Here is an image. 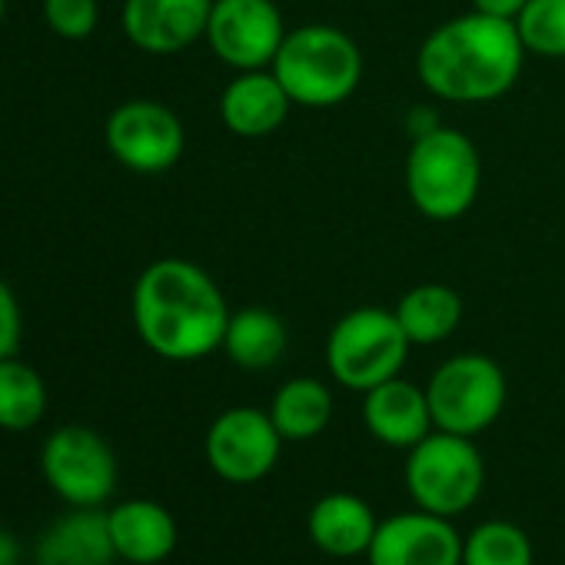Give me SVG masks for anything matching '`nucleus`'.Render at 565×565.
Masks as SVG:
<instances>
[{
    "label": "nucleus",
    "instance_id": "nucleus-21",
    "mask_svg": "<svg viewBox=\"0 0 565 565\" xmlns=\"http://www.w3.org/2000/svg\"><path fill=\"white\" fill-rule=\"evenodd\" d=\"M269 419L287 443L317 439L333 419V393L313 376H297L276 390L269 403Z\"/></svg>",
    "mask_w": 565,
    "mask_h": 565
},
{
    "label": "nucleus",
    "instance_id": "nucleus-26",
    "mask_svg": "<svg viewBox=\"0 0 565 565\" xmlns=\"http://www.w3.org/2000/svg\"><path fill=\"white\" fill-rule=\"evenodd\" d=\"M24 337V320H21V303L14 297V290L0 279V360L18 356Z\"/></svg>",
    "mask_w": 565,
    "mask_h": 565
},
{
    "label": "nucleus",
    "instance_id": "nucleus-5",
    "mask_svg": "<svg viewBox=\"0 0 565 565\" xmlns=\"http://www.w3.org/2000/svg\"><path fill=\"white\" fill-rule=\"evenodd\" d=\"M403 479L416 509L456 519L482 495L486 462L469 436L433 429L406 452Z\"/></svg>",
    "mask_w": 565,
    "mask_h": 565
},
{
    "label": "nucleus",
    "instance_id": "nucleus-4",
    "mask_svg": "<svg viewBox=\"0 0 565 565\" xmlns=\"http://www.w3.org/2000/svg\"><path fill=\"white\" fill-rule=\"evenodd\" d=\"M482 186V160L476 143L452 127H433L413 137L406 157V193L433 223L466 216Z\"/></svg>",
    "mask_w": 565,
    "mask_h": 565
},
{
    "label": "nucleus",
    "instance_id": "nucleus-29",
    "mask_svg": "<svg viewBox=\"0 0 565 565\" xmlns=\"http://www.w3.org/2000/svg\"><path fill=\"white\" fill-rule=\"evenodd\" d=\"M4 11H8V0H0V21H4Z\"/></svg>",
    "mask_w": 565,
    "mask_h": 565
},
{
    "label": "nucleus",
    "instance_id": "nucleus-10",
    "mask_svg": "<svg viewBox=\"0 0 565 565\" xmlns=\"http://www.w3.org/2000/svg\"><path fill=\"white\" fill-rule=\"evenodd\" d=\"M287 34L273 0H213L206 44L233 71L273 67Z\"/></svg>",
    "mask_w": 565,
    "mask_h": 565
},
{
    "label": "nucleus",
    "instance_id": "nucleus-14",
    "mask_svg": "<svg viewBox=\"0 0 565 565\" xmlns=\"http://www.w3.org/2000/svg\"><path fill=\"white\" fill-rule=\"evenodd\" d=\"M363 426L383 446L406 452L436 429L426 390L403 376H393L363 393Z\"/></svg>",
    "mask_w": 565,
    "mask_h": 565
},
{
    "label": "nucleus",
    "instance_id": "nucleus-25",
    "mask_svg": "<svg viewBox=\"0 0 565 565\" xmlns=\"http://www.w3.org/2000/svg\"><path fill=\"white\" fill-rule=\"evenodd\" d=\"M44 21L64 41H87L97 31V0H44Z\"/></svg>",
    "mask_w": 565,
    "mask_h": 565
},
{
    "label": "nucleus",
    "instance_id": "nucleus-2",
    "mask_svg": "<svg viewBox=\"0 0 565 565\" xmlns=\"http://www.w3.org/2000/svg\"><path fill=\"white\" fill-rule=\"evenodd\" d=\"M512 21L469 11L439 24L416 54L423 87L449 104H489L509 94L525 64Z\"/></svg>",
    "mask_w": 565,
    "mask_h": 565
},
{
    "label": "nucleus",
    "instance_id": "nucleus-8",
    "mask_svg": "<svg viewBox=\"0 0 565 565\" xmlns=\"http://www.w3.org/2000/svg\"><path fill=\"white\" fill-rule=\"evenodd\" d=\"M41 472L54 495L74 509H104L117 492V456L87 426H61L44 439Z\"/></svg>",
    "mask_w": 565,
    "mask_h": 565
},
{
    "label": "nucleus",
    "instance_id": "nucleus-12",
    "mask_svg": "<svg viewBox=\"0 0 565 565\" xmlns=\"http://www.w3.org/2000/svg\"><path fill=\"white\" fill-rule=\"evenodd\" d=\"M370 565H462V535L452 519L409 509L380 519L373 545L366 552Z\"/></svg>",
    "mask_w": 565,
    "mask_h": 565
},
{
    "label": "nucleus",
    "instance_id": "nucleus-23",
    "mask_svg": "<svg viewBox=\"0 0 565 565\" xmlns=\"http://www.w3.org/2000/svg\"><path fill=\"white\" fill-rule=\"evenodd\" d=\"M462 565H535V548L522 525L489 519L462 535Z\"/></svg>",
    "mask_w": 565,
    "mask_h": 565
},
{
    "label": "nucleus",
    "instance_id": "nucleus-24",
    "mask_svg": "<svg viewBox=\"0 0 565 565\" xmlns=\"http://www.w3.org/2000/svg\"><path fill=\"white\" fill-rule=\"evenodd\" d=\"M525 51L539 57H565V0H529L512 21Z\"/></svg>",
    "mask_w": 565,
    "mask_h": 565
},
{
    "label": "nucleus",
    "instance_id": "nucleus-9",
    "mask_svg": "<svg viewBox=\"0 0 565 565\" xmlns=\"http://www.w3.org/2000/svg\"><path fill=\"white\" fill-rule=\"evenodd\" d=\"M282 439L269 409L256 406H233L220 413L203 439V452L210 469L233 486H253L266 479L282 452Z\"/></svg>",
    "mask_w": 565,
    "mask_h": 565
},
{
    "label": "nucleus",
    "instance_id": "nucleus-16",
    "mask_svg": "<svg viewBox=\"0 0 565 565\" xmlns=\"http://www.w3.org/2000/svg\"><path fill=\"white\" fill-rule=\"evenodd\" d=\"M117 558L130 565H160L173 555L180 529L167 505L153 499H124L107 512Z\"/></svg>",
    "mask_w": 565,
    "mask_h": 565
},
{
    "label": "nucleus",
    "instance_id": "nucleus-19",
    "mask_svg": "<svg viewBox=\"0 0 565 565\" xmlns=\"http://www.w3.org/2000/svg\"><path fill=\"white\" fill-rule=\"evenodd\" d=\"M393 313L413 347H433L459 330L462 297L446 282H419L399 297Z\"/></svg>",
    "mask_w": 565,
    "mask_h": 565
},
{
    "label": "nucleus",
    "instance_id": "nucleus-7",
    "mask_svg": "<svg viewBox=\"0 0 565 565\" xmlns=\"http://www.w3.org/2000/svg\"><path fill=\"white\" fill-rule=\"evenodd\" d=\"M426 396L436 429L476 439L502 416L509 386L492 356L459 353L429 376Z\"/></svg>",
    "mask_w": 565,
    "mask_h": 565
},
{
    "label": "nucleus",
    "instance_id": "nucleus-6",
    "mask_svg": "<svg viewBox=\"0 0 565 565\" xmlns=\"http://www.w3.org/2000/svg\"><path fill=\"white\" fill-rule=\"evenodd\" d=\"M409 340L393 310L360 307L337 320L327 340L330 376L356 393H366L403 373L409 360Z\"/></svg>",
    "mask_w": 565,
    "mask_h": 565
},
{
    "label": "nucleus",
    "instance_id": "nucleus-11",
    "mask_svg": "<svg viewBox=\"0 0 565 565\" xmlns=\"http://www.w3.org/2000/svg\"><path fill=\"white\" fill-rule=\"evenodd\" d=\"M107 147L134 173H167L180 163L186 134L167 104L127 100L107 117Z\"/></svg>",
    "mask_w": 565,
    "mask_h": 565
},
{
    "label": "nucleus",
    "instance_id": "nucleus-20",
    "mask_svg": "<svg viewBox=\"0 0 565 565\" xmlns=\"http://www.w3.org/2000/svg\"><path fill=\"white\" fill-rule=\"evenodd\" d=\"M287 343H290L287 323H282L273 310L246 307V310L230 313L220 350L239 370H269L282 360Z\"/></svg>",
    "mask_w": 565,
    "mask_h": 565
},
{
    "label": "nucleus",
    "instance_id": "nucleus-18",
    "mask_svg": "<svg viewBox=\"0 0 565 565\" xmlns=\"http://www.w3.org/2000/svg\"><path fill=\"white\" fill-rule=\"evenodd\" d=\"M376 525L373 505L353 492H330L317 499L307 515L310 542L330 558H366Z\"/></svg>",
    "mask_w": 565,
    "mask_h": 565
},
{
    "label": "nucleus",
    "instance_id": "nucleus-28",
    "mask_svg": "<svg viewBox=\"0 0 565 565\" xmlns=\"http://www.w3.org/2000/svg\"><path fill=\"white\" fill-rule=\"evenodd\" d=\"M0 565H21V542L8 529H0Z\"/></svg>",
    "mask_w": 565,
    "mask_h": 565
},
{
    "label": "nucleus",
    "instance_id": "nucleus-3",
    "mask_svg": "<svg viewBox=\"0 0 565 565\" xmlns=\"http://www.w3.org/2000/svg\"><path fill=\"white\" fill-rule=\"evenodd\" d=\"M269 71L294 104L337 107L356 94L363 81V54L347 31L307 24L287 34Z\"/></svg>",
    "mask_w": 565,
    "mask_h": 565
},
{
    "label": "nucleus",
    "instance_id": "nucleus-22",
    "mask_svg": "<svg viewBox=\"0 0 565 565\" xmlns=\"http://www.w3.org/2000/svg\"><path fill=\"white\" fill-rule=\"evenodd\" d=\"M47 413L44 376L18 356L0 360V429L28 433Z\"/></svg>",
    "mask_w": 565,
    "mask_h": 565
},
{
    "label": "nucleus",
    "instance_id": "nucleus-13",
    "mask_svg": "<svg viewBox=\"0 0 565 565\" xmlns=\"http://www.w3.org/2000/svg\"><path fill=\"white\" fill-rule=\"evenodd\" d=\"M213 0H124V34L143 54H180L206 38Z\"/></svg>",
    "mask_w": 565,
    "mask_h": 565
},
{
    "label": "nucleus",
    "instance_id": "nucleus-1",
    "mask_svg": "<svg viewBox=\"0 0 565 565\" xmlns=\"http://www.w3.org/2000/svg\"><path fill=\"white\" fill-rule=\"evenodd\" d=\"M134 327L140 343L170 363H193L223 347L230 323L216 279L180 256L150 263L134 287Z\"/></svg>",
    "mask_w": 565,
    "mask_h": 565
},
{
    "label": "nucleus",
    "instance_id": "nucleus-27",
    "mask_svg": "<svg viewBox=\"0 0 565 565\" xmlns=\"http://www.w3.org/2000/svg\"><path fill=\"white\" fill-rule=\"evenodd\" d=\"M472 11L489 14V18H502V21H515L519 11L529 4V0H469Z\"/></svg>",
    "mask_w": 565,
    "mask_h": 565
},
{
    "label": "nucleus",
    "instance_id": "nucleus-17",
    "mask_svg": "<svg viewBox=\"0 0 565 565\" xmlns=\"http://www.w3.org/2000/svg\"><path fill=\"white\" fill-rule=\"evenodd\" d=\"M117 548L104 509H67L34 545V565H114Z\"/></svg>",
    "mask_w": 565,
    "mask_h": 565
},
{
    "label": "nucleus",
    "instance_id": "nucleus-15",
    "mask_svg": "<svg viewBox=\"0 0 565 565\" xmlns=\"http://www.w3.org/2000/svg\"><path fill=\"white\" fill-rule=\"evenodd\" d=\"M290 107H294L290 94L282 90V84L269 67L239 71L220 97V120L230 134L256 140L279 130L282 120L290 117Z\"/></svg>",
    "mask_w": 565,
    "mask_h": 565
}]
</instances>
